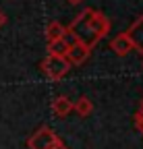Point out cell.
I'll return each mask as SVG.
<instances>
[{"mask_svg":"<svg viewBox=\"0 0 143 149\" xmlns=\"http://www.w3.org/2000/svg\"><path fill=\"white\" fill-rule=\"evenodd\" d=\"M68 31L77 37L79 44H83L87 48H93L102 37H106L110 33V19L100 10L85 8L68 25Z\"/></svg>","mask_w":143,"mask_h":149,"instance_id":"1","label":"cell"},{"mask_svg":"<svg viewBox=\"0 0 143 149\" xmlns=\"http://www.w3.org/2000/svg\"><path fill=\"white\" fill-rule=\"evenodd\" d=\"M40 68H42V72L46 74L48 79L60 81L73 66H70V62L66 58H60V56H46V58L40 62Z\"/></svg>","mask_w":143,"mask_h":149,"instance_id":"2","label":"cell"},{"mask_svg":"<svg viewBox=\"0 0 143 149\" xmlns=\"http://www.w3.org/2000/svg\"><path fill=\"white\" fill-rule=\"evenodd\" d=\"M60 137L52 130L50 126H40L35 133L27 139V147L29 149H52V147H56L60 145Z\"/></svg>","mask_w":143,"mask_h":149,"instance_id":"3","label":"cell"},{"mask_svg":"<svg viewBox=\"0 0 143 149\" xmlns=\"http://www.w3.org/2000/svg\"><path fill=\"white\" fill-rule=\"evenodd\" d=\"M124 33H127L133 50L139 52V54H143V15H139L135 21L129 25V29L124 31Z\"/></svg>","mask_w":143,"mask_h":149,"instance_id":"4","label":"cell"},{"mask_svg":"<svg viewBox=\"0 0 143 149\" xmlns=\"http://www.w3.org/2000/svg\"><path fill=\"white\" fill-rule=\"evenodd\" d=\"M89 56H91V48H87V46H83V44L77 42V44H73L66 50L64 58L70 62V66H81V64H85L89 60Z\"/></svg>","mask_w":143,"mask_h":149,"instance_id":"5","label":"cell"},{"mask_svg":"<svg viewBox=\"0 0 143 149\" xmlns=\"http://www.w3.org/2000/svg\"><path fill=\"white\" fill-rule=\"evenodd\" d=\"M110 50L118 56V58L129 56V54L133 52V46H131V42H129L127 33H118V35H114L112 40H110Z\"/></svg>","mask_w":143,"mask_h":149,"instance_id":"6","label":"cell"},{"mask_svg":"<svg viewBox=\"0 0 143 149\" xmlns=\"http://www.w3.org/2000/svg\"><path fill=\"white\" fill-rule=\"evenodd\" d=\"M70 112H73V102H70L66 95H58L54 97V102H52V114H54L56 118H66Z\"/></svg>","mask_w":143,"mask_h":149,"instance_id":"7","label":"cell"},{"mask_svg":"<svg viewBox=\"0 0 143 149\" xmlns=\"http://www.w3.org/2000/svg\"><path fill=\"white\" fill-rule=\"evenodd\" d=\"M73 112H75L77 116H81V118L91 116V112H93V104H91V100L85 97V95H81L77 102H73Z\"/></svg>","mask_w":143,"mask_h":149,"instance_id":"8","label":"cell"},{"mask_svg":"<svg viewBox=\"0 0 143 149\" xmlns=\"http://www.w3.org/2000/svg\"><path fill=\"white\" fill-rule=\"evenodd\" d=\"M66 33V27L60 23V21H50L48 27H46V40L48 42H56V40H62V35Z\"/></svg>","mask_w":143,"mask_h":149,"instance_id":"9","label":"cell"},{"mask_svg":"<svg viewBox=\"0 0 143 149\" xmlns=\"http://www.w3.org/2000/svg\"><path fill=\"white\" fill-rule=\"evenodd\" d=\"M66 50H68V46H66L62 40L48 42V56H60V58H64V56H66Z\"/></svg>","mask_w":143,"mask_h":149,"instance_id":"10","label":"cell"},{"mask_svg":"<svg viewBox=\"0 0 143 149\" xmlns=\"http://www.w3.org/2000/svg\"><path fill=\"white\" fill-rule=\"evenodd\" d=\"M135 124H137V128L143 133V110H139L137 114H135Z\"/></svg>","mask_w":143,"mask_h":149,"instance_id":"11","label":"cell"},{"mask_svg":"<svg viewBox=\"0 0 143 149\" xmlns=\"http://www.w3.org/2000/svg\"><path fill=\"white\" fill-rule=\"evenodd\" d=\"M4 25H6V15H4V10H0V29Z\"/></svg>","mask_w":143,"mask_h":149,"instance_id":"12","label":"cell"},{"mask_svg":"<svg viewBox=\"0 0 143 149\" xmlns=\"http://www.w3.org/2000/svg\"><path fill=\"white\" fill-rule=\"evenodd\" d=\"M66 2H68V4H75V6H77V4H81V2H83V0H66Z\"/></svg>","mask_w":143,"mask_h":149,"instance_id":"13","label":"cell"},{"mask_svg":"<svg viewBox=\"0 0 143 149\" xmlns=\"http://www.w3.org/2000/svg\"><path fill=\"white\" fill-rule=\"evenodd\" d=\"M52 149H68V147H66L64 143H60V145H56V147H52Z\"/></svg>","mask_w":143,"mask_h":149,"instance_id":"14","label":"cell"},{"mask_svg":"<svg viewBox=\"0 0 143 149\" xmlns=\"http://www.w3.org/2000/svg\"><path fill=\"white\" fill-rule=\"evenodd\" d=\"M141 110H143V100H141Z\"/></svg>","mask_w":143,"mask_h":149,"instance_id":"15","label":"cell"},{"mask_svg":"<svg viewBox=\"0 0 143 149\" xmlns=\"http://www.w3.org/2000/svg\"><path fill=\"white\" fill-rule=\"evenodd\" d=\"M141 66H143V62H141Z\"/></svg>","mask_w":143,"mask_h":149,"instance_id":"16","label":"cell"}]
</instances>
